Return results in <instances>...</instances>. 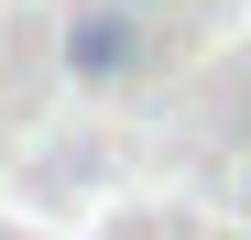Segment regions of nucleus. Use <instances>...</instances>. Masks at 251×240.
Returning a JSON list of instances; mask_svg holds the SVG:
<instances>
[{
	"instance_id": "f257e3e1",
	"label": "nucleus",
	"mask_w": 251,
	"mask_h": 240,
	"mask_svg": "<svg viewBox=\"0 0 251 240\" xmlns=\"http://www.w3.org/2000/svg\"><path fill=\"white\" fill-rule=\"evenodd\" d=\"M66 76L76 88H131V76L153 66V11H120V0H88V11L66 22Z\"/></svg>"
},
{
	"instance_id": "f03ea898",
	"label": "nucleus",
	"mask_w": 251,
	"mask_h": 240,
	"mask_svg": "<svg viewBox=\"0 0 251 240\" xmlns=\"http://www.w3.org/2000/svg\"><path fill=\"white\" fill-rule=\"evenodd\" d=\"M120 11H164V0H120Z\"/></svg>"
},
{
	"instance_id": "7ed1b4c3",
	"label": "nucleus",
	"mask_w": 251,
	"mask_h": 240,
	"mask_svg": "<svg viewBox=\"0 0 251 240\" xmlns=\"http://www.w3.org/2000/svg\"><path fill=\"white\" fill-rule=\"evenodd\" d=\"M240 208H251V164H240Z\"/></svg>"
}]
</instances>
